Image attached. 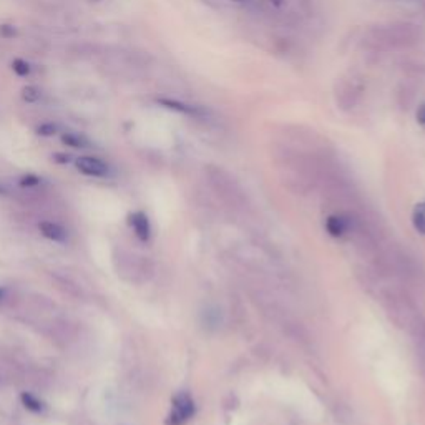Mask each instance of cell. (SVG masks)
<instances>
[{"mask_svg":"<svg viewBox=\"0 0 425 425\" xmlns=\"http://www.w3.org/2000/svg\"><path fill=\"white\" fill-rule=\"evenodd\" d=\"M425 30L414 22H392L384 26H374L366 32L364 47L375 52L404 50L422 44Z\"/></svg>","mask_w":425,"mask_h":425,"instance_id":"obj_1","label":"cell"},{"mask_svg":"<svg viewBox=\"0 0 425 425\" xmlns=\"http://www.w3.org/2000/svg\"><path fill=\"white\" fill-rule=\"evenodd\" d=\"M366 84L359 73H344L334 84V102L342 111H352L361 103Z\"/></svg>","mask_w":425,"mask_h":425,"instance_id":"obj_2","label":"cell"},{"mask_svg":"<svg viewBox=\"0 0 425 425\" xmlns=\"http://www.w3.org/2000/svg\"><path fill=\"white\" fill-rule=\"evenodd\" d=\"M195 415V402L189 397L187 392L175 395L171 404V412L168 415V425H185L191 417Z\"/></svg>","mask_w":425,"mask_h":425,"instance_id":"obj_3","label":"cell"},{"mask_svg":"<svg viewBox=\"0 0 425 425\" xmlns=\"http://www.w3.org/2000/svg\"><path fill=\"white\" fill-rule=\"evenodd\" d=\"M156 103L162 105L163 108L176 111V113L188 115V117H193V118H208L209 113H211V111L206 108V106L193 105V103H187V102L171 100V98H158Z\"/></svg>","mask_w":425,"mask_h":425,"instance_id":"obj_4","label":"cell"},{"mask_svg":"<svg viewBox=\"0 0 425 425\" xmlns=\"http://www.w3.org/2000/svg\"><path fill=\"white\" fill-rule=\"evenodd\" d=\"M77 170L84 173L86 176L93 178H105L110 175V167L103 160L95 158V156H80L75 160Z\"/></svg>","mask_w":425,"mask_h":425,"instance_id":"obj_5","label":"cell"},{"mask_svg":"<svg viewBox=\"0 0 425 425\" xmlns=\"http://www.w3.org/2000/svg\"><path fill=\"white\" fill-rule=\"evenodd\" d=\"M128 223L131 225V228L135 229V234L138 236L142 241H148L151 236V226L150 220L143 211H136L131 213L130 218H128Z\"/></svg>","mask_w":425,"mask_h":425,"instance_id":"obj_6","label":"cell"},{"mask_svg":"<svg viewBox=\"0 0 425 425\" xmlns=\"http://www.w3.org/2000/svg\"><path fill=\"white\" fill-rule=\"evenodd\" d=\"M39 229L42 231V234L45 238L52 239V241H55V243H65L68 238L67 231L62 228L60 225H57V223H52V221H42L39 225Z\"/></svg>","mask_w":425,"mask_h":425,"instance_id":"obj_7","label":"cell"},{"mask_svg":"<svg viewBox=\"0 0 425 425\" xmlns=\"http://www.w3.org/2000/svg\"><path fill=\"white\" fill-rule=\"evenodd\" d=\"M415 100V88L412 85L404 84L399 86L397 90V103L402 110H408L412 105H414Z\"/></svg>","mask_w":425,"mask_h":425,"instance_id":"obj_8","label":"cell"},{"mask_svg":"<svg viewBox=\"0 0 425 425\" xmlns=\"http://www.w3.org/2000/svg\"><path fill=\"white\" fill-rule=\"evenodd\" d=\"M62 142L70 148H77V150H85V148H92L88 138H85L84 135L78 133H64L62 135Z\"/></svg>","mask_w":425,"mask_h":425,"instance_id":"obj_9","label":"cell"},{"mask_svg":"<svg viewBox=\"0 0 425 425\" xmlns=\"http://www.w3.org/2000/svg\"><path fill=\"white\" fill-rule=\"evenodd\" d=\"M20 399H22V404L26 406V408H28V410L44 412L45 404L39 397H35L34 394H30V392H22Z\"/></svg>","mask_w":425,"mask_h":425,"instance_id":"obj_10","label":"cell"},{"mask_svg":"<svg viewBox=\"0 0 425 425\" xmlns=\"http://www.w3.org/2000/svg\"><path fill=\"white\" fill-rule=\"evenodd\" d=\"M22 100L27 103H37L42 98V90L37 85H27L22 88Z\"/></svg>","mask_w":425,"mask_h":425,"instance_id":"obj_11","label":"cell"},{"mask_svg":"<svg viewBox=\"0 0 425 425\" xmlns=\"http://www.w3.org/2000/svg\"><path fill=\"white\" fill-rule=\"evenodd\" d=\"M12 70H14L19 77H28L32 73L30 64L23 59H15L14 62H12Z\"/></svg>","mask_w":425,"mask_h":425,"instance_id":"obj_12","label":"cell"},{"mask_svg":"<svg viewBox=\"0 0 425 425\" xmlns=\"http://www.w3.org/2000/svg\"><path fill=\"white\" fill-rule=\"evenodd\" d=\"M414 225L420 233L425 234V203H420L414 211Z\"/></svg>","mask_w":425,"mask_h":425,"instance_id":"obj_13","label":"cell"},{"mask_svg":"<svg viewBox=\"0 0 425 425\" xmlns=\"http://www.w3.org/2000/svg\"><path fill=\"white\" fill-rule=\"evenodd\" d=\"M37 133L40 136H53L59 133V125H55V123L48 122V123H42V125L37 126Z\"/></svg>","mask_w":425,"mask_h":425,"instance_id":"obj_14","label":"cell"},{"mask_svg":"<svg viewBox=\"0 0 425 425\" xmlns=\"http://www.w3.org/2000/svg\"><path fill=\"white\" fill-rule=\"evenodd\" d=\"M40 183H42V180L35 175H26L20 178V185H22V187H37V185Z\"/></svg>","mask_w":425,"mask_h":425,"instance_id":"obj_15","label":"cell"},{"mask_svg":"<svg viewBox=\"0 0 425 425\" xmlns=\"http://www.w3.org/2000/svg\"><path fill=\"white\" fill-rule=\"evenodd\" d=\"M15 28L12 26H0V35L6 37V39H12V37H15Z\"/></svg>","mask_w":425,"mask_h":425,"instance_id":"obj_16","label":"cell"},{"mask_svg":"<svg viewBox=\"0 0 425 425\" xmlns=\"http://www.w3.org/2000/svg\"><path fill=\"white\" fill-rule=\"evenodd\" d=\"M53 162L60 163V164H67L72 162V156L67 155V153H55L53 155Z\"/></svg>","mask_w":425,"mask_h":425,"instance_id":"obj_17","label":"cell"},{"mask_svg":"<svg viewBox=\"0 0 425 425\" xmlns=\"http://www.w3.org/2000/svg\"><path fill=\"white\" fill-rule=\"evenodd\" d=\"M417 122H419L420 125H425V103L419 105V108H417Z\"/></svg>","mask_w":425,"mask_h":425,"instance_id":"obj_18","label":"cell"},{"mask_svg":"<svg viewBox=\"0 0 425 425\" xmlns=\"http://www.w3.org/2000/svg\"><path fill=\"white\" fill-rule=\"evenodd\" d=\"M271 3L276 7H281L284 3V0H271Z\"/></svg>","mask_w":425,"mask_h":425,"instance_id":"obj_19","label":"cell"},{"mask_svg":"<svg viewBox=\"0 0 425 425\" xmlns=\"http://www.w3.org/2000/svg\"><path fill=\"white\" fill-rule=\"evenodd\" d=\"M3 296H6V290H3V287H0V301L3 299Z\"/></svg>","mask_w":425,"mask_h":425,"instance_id":"obj_20","label":"cell"},{"mask_svg":"<svg viewBox=\"0 0 425 425\" xmlns=\"http://www.w3.org/2000/svg\"><path fill=\"white\" fill-rule=\"evenodd\" d=\"M3 193H6V189H3L2 187H0V195H3Z\"/></svg>","mask_w":425,"mask_h":425,"instance_id":"obj_21","label":"cell"},{"mask_svg":"<svg viewBox=\"0 0 425 425\" xmlns=\"http://www.w3.org/2000/svg\"><path fill=\"white\" fill-rule=\"evenodd\" d=\"M234 2H249V0H234Z\"/></svg>","mask_w":425,"mask_h":425,"instance_id":"obj_22","label":"cell"},{"mask_svg":"<svg viewBox=\"0 0 425 425\" xmlns=\"http://www.w3.org/2000/svg\"><path fill=\"white\" fill-rule=\"evenodd\" d=\"M424 9H425V3H424Z\"/></svg>","mask_w":425,"mask_h":425,"instance_id":"obj_23","label":"cell"}]
</instances>
